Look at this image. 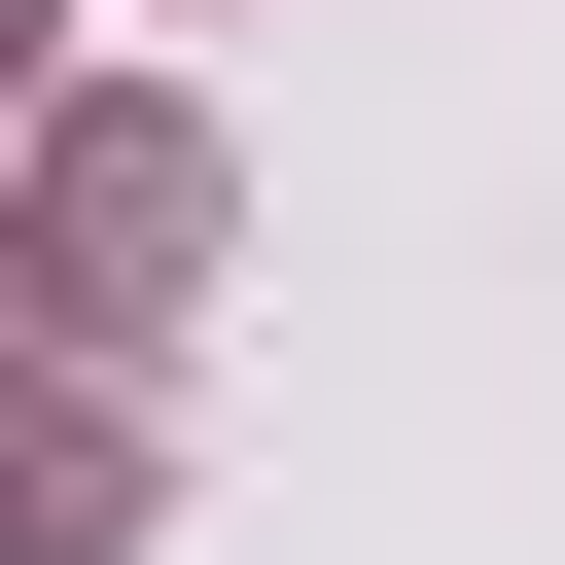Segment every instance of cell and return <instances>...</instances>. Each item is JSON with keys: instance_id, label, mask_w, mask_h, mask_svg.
Instances as JSON below:
<instances>
[{"instance_id": "cell-1", "label": "cell", "mask_w": 565, "mask_h": 565, "mask_svg": "<svg viewBox=\"0 0 565 565\" xmlns=\"http://www.w3.org/2000/svg\"><path fill=\"white\" fill-rule=\"evenodd\" d=\"M0 565H141V388L106 353H0Z\"/></svg>"}, {"instance_id": "cell-2", "label": "cell", "mask_w": 565, "mask_h": 565, "mask_svg": "<svg viewBox=\"0 0 565 565\" xmlns=\"http://www.w3.org/2000/svg\"><path fill=\"white\" fill-rule=\"evenodd\" d=\"M0 106H35V0H0Z\"/></svg>"}]
</instances>
